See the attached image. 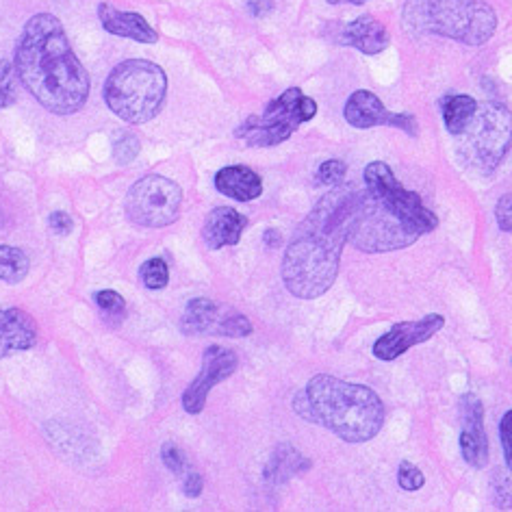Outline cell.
I'll list each match as a JSON object with an SVG mask.
<instances>
[{"mask_svg": "<svg viewBox=\"0 0 512 512\" xmlns=\"http://www.w3.org/2000/svg\"><path fill=\"white\" fill-rule=\"evenodd\" d=\"M363 194L365 189L341 183L304 217L283 259V283L291 296L315 300L335 285L343 246L350 241Z\"/></svg>", "mask_w": 512, "mask_h": 512, "instance_id": "1", "label": "cell"}, {"mask_svg": "<svg viewBox=\"0 0 512 512\" xmlns=\"http://www.w3.org/2000/svg\"><path fill=\"white\" fill-rule=\"evenodd\" d=\"M14 66L24 89L48 113L74 115L89 100L92 81L53 14H35L27 20L16 44Z\"/></svg>", "mask_w": 512, "mask_h": 512, "instance_id": "2", "label": "cell"}, {"mask_svg": "<svg viewBox=\"0 0 512 512\" xmlns=\"http://www.w3.org/2000/svg\"><path fill=\"white\" fill-rule=\"evenodd\" d=\"M293 411L345 443L376 439L384 424V404L376 391L328 374L309 380L306 389L293 398Z\"/></svg>", "mask_w": 512, "mask_h": 512, "instance_id": "3", "label": "cell"}, {"mask_svg": "<svg viewBox=\"0 0 512 512\" xmlns=\"http://www.w3.org/2000/svg\"><path fill=\"white\" fill-rule=\"evenodd\" d=\"M402 27L417 37L439 35L484 46L497 31V14L486 0H406Z\"/></svg>", "mask_w": 512, "mask_h": 512, "instance_id": "4", "label": "cell"}, {"mask_svg": "<svg viewBox=\"0 0 512 512\" xmlns=\"http://www.w3.org/2000/svg\"><path fill=\"white\" fill-rule=\"evenodd\" d=\"M168 96V76L163 68L148 59H126L115 66L102 98L113 115L128 124H146L155 120Z\"/></svg>", "mask_w": 512, "mask_h": 512, "instance_id": "5", "label": "cell"}, {"mask_svg": "<svg viewBox=\"0 0 512 512\" xmlns=\"http://www.w3.org/2000/svg\"><path fill=\"white\" fill-rule=\"evenodd\" d=\"M456 137V157L473 174L491 176L512 148V111L502 102H482Z\"/></svg>", "mask_w": 512, "mask_h": 512, "instance_id": "6", "label": "cell"}, {"mask_svg": "<svg viewBox=\"0 0 512 512\" xmlns=\"http://www.w3.org/2000/svg\"><path fill=\"white\" fill-rule=\"evenodd\" d=\"M317 115V102L302 94L300 87H289L274 98L261 115H250L235 128V137L250 148H272L287 142L304 122Z\"/></svg>", "mask_w": 512, "mask_h": 512, "instance_id": "7", "label": "cell"}, {"mask_svg": "<svg viewBox=\"0 0 512 512\" xmlns=\"http://www.w3.org/2000/svg\"><path fill=\"white\" fill-rule=\"evenodd\" d=\"M419 237L421 233L413 224L384 207L365 189L361 211H358L350 233V243L356 250L367 254L393 252L413 246Z\"/></svg>", "mask_w": 512, "mask_h": 512, "instance_id": "8", "label": "cell"}, {"mask_svg": "<svg viewBox=\"0 0 512 512\" xmlns=\"http://www.w3.org/2000/svg\"><path fill=\"white\" fill-rule=\"evenodd\" d=\"M183 189L161 174H148L128 189L124 213L135 226L165 228L178 220Z\"/></svg>", "mask_w": 512, "mask_h": 512, "instance_id": "9", "label": "cell"}, {"mask_svg": "<svg viewBox=\"0 0 512 512\" xmlns=\"http://www.w3.org/2000/svg\"><path fill=\"white\" fill-rule=\"evenodd\" d=\"M363 178L365 189L371 196L382 202L387 209H391L395 215H400L402 220L413 224L421 235L432 233V230L439 226V217L426 207L419 194L406 189L398 178H395L387 163H369L363 172Z\"/></svg>", "mask_w": 512, "mask_h": 512, "instance_id": "10", "label": "cell"}, {"mask_svg": "<svg viewBox=\"0 0 512 512\" xmlns=\"http://www.w3.org/2000/svg\"><path fill=\"white\" fill-rule=\"evenodd\" d=\"M250 319L237 313L230 306L217 304L209 298H194L189 300L183 317H181V332L187 337H204V335H220V337H250L252 335Z\"/></svg>", "mask_w": 512, "mask_h": 512, "instance_id": "11", "label": "cell"}, {"mask_svg": "<svg viewBox=\"0 0 512 512\" xmlns=\"http://www.w3.org/2000/svg\"><path fill=\"white\" fill-rule=\"evenodd\" d=\"M239 367V356L224 345H209L202 354V369L183 393V408L189 415H200L207 406L209 393L228 380Z\"/></svg>", "mask_w": 512, "mask_h": 512, "instance_id": "12", "label": "cell"}, {"mask_svg": "<svg viewBox=\"0 0 512 512\" xmlns=\"http://www.w3.org/2000/svg\"><path fill=\"white\" fill-rule=\"evenodd\" d=\"M445 326V317L439 313H430L415 322H402L395 324L391 330L374 343V356L380 361H395L402 354H406L415 345L430 341L437 332Z\"/></svg>", "mask_w": 512, "mask_h": 512, "instance_id": "13", "label": "cell"}, {"mask_svg": "<svg viewBox=\"0 0 512 512\" xmlns=\"http://www.w3.org/2000/svg\"><path fill=\"white\" fill-rule=\"evenodd\" d=\"M460 454L473 469H484L489 463V439L484 430V406L478 395L467 393L460 398Z\"/></svg>", "mask_w": 512, "mask_h": 512, "instance_id": "14", "label": "cell"}, {"mask_svg": "<svg viewBox=\"0 0 512 512\" xmlns=\"http://www.w3.org/2000/svg\"><path fill=\"white\" fill-rule=\"evenodd\" d=\"M37 339H40V328L27 311L18 306L0 309V358L35 348Z\"/></svg>", "mask_w": 512, "mask_h": 512, "instance_id": "15", "label": "cell"}, {"mask_svg": "<svg viewBox=\"0 0 512 512\" xmlns=\"http://www.w3.org/2000/svg\"><path fill=\"white\" fill-rule=\"evenodd\" d=\"M98 18L102 29L115 37H124V40H133L139 44H157L159 33L150 27V22L135 11H122L109 3L98 5Z\"/></svg>", "mask_w": 512, "mask_h": 512, "instance_id": "16", "label": "cell"}, {"mask_svg": "<svg viewBox=\"0 0 512 512\" xmlns=\"http://www.w3.org/2000/svg\"><path fill=\"white\" fill-rule=\"evenodd\" d=\"M339 42L343 46H352L356 50H361L363 55H369V57L380 55L382 50H387L391 44L384 24L369 14L358 16L356 20L343 24L339 33Z\"/></svg>", "mask_w": 512, "mask_h": 512, "instance_id": "17", "label": "cell"}, {"mask_svg": "<svg viewBox=\"0 0 512 512\" xmlns=\"http://www.w3.org/2000/svg\"><path fill=\"white\" fill-rule=\"evenodd\" d=\"M248 226V217L237 209L217 207L209 213L202 226V239L211 250H222L226 246H237L243 230Z\"/></svg>", "mask_w": 512, "mask_h": 512, "instance_id": "18", "label": "cell"}, {"mask_svg": "<svg viewBox=\"0 0 512 512\" xmlns=\"http://www.w3.org/2000/svg\"><path fill=\"white\" fill-rule=\"evenodd\" d=\"M391 111L382 105V100L369 92V89H358L354 92L343 107V118L350 126L358 131H367V128L376 126H389Z\"/></svg>", "mask_w": 512, "mask_h": 512, "instance_id": "19", "label": "cell"}, {"mask_svg": "<svg viewBox=\"0 0 512 512\" xmlns=\"http://www.w3.org/2000/svg\"><path fill=\"white\" fill-rule=\"evenodd\" d=\"M215 189L237 202H252L263 194V181L248 165H228L215 174Z\"/></svg>", "mask_w": 512, "mask_h": 512, "instance_id": "20", "label": "cell"}, {"mask_svg": "<svg viewBox=\"0 0 512 512\" xmlns=\"http://www.w3.org/2000/svg\"><path fill=\"white\" fill-rule=\"evenodd\" d=\"M309 469H311V460L304 454H300L293 445L283 443L276 447L270 460H267V465L263 469V478L267 484L280 486Z\"/></svg>", "mask_w": 512, "mask_h": 512, "instance_id": "21", "label": "cell"}, {"mask_svg": "<svg viewBox=\"0 0 512 512\" xmlns=\"http://www.w3.org/2000/svg\"><path fill=\"white\" fill-rule=\"evenodd\" d=\"M443 122L450 135H460L473 120V115L478 111V100L467 94H450L445 96L443 102Z\"/></svg>", "mask_w": 512, "mask_h": 512, "instance_id": "22", "label": "cell"}, {"mask_svg": "<svg viewBox=\"0 0 512 512\" xmlns=\"http://www.w3.org/2000/svg\"><path fill=\"white\" fill-rule=\"evenodd\" d=\"M31 261L24 250L14 246H0V280L7 285H18L29 276Z\"/></svg>", "mask_w": 512, "mask_h": 512, "instance_id": "23", "label": "cell"}, {"mask_svg": "<svg viewBox=\"0 0 512 512\" xmlns=\"http://www.w3.org/2000/svg\"><path fill=\"white\" fill-rule=\"evenodd\" d=\"M491 495L499 510L512 508V469L497 467L491 473Z\"/></svg>", "mask_w": 512, "mask_h": 512, "instance_id": "24", "label": "cell"}, {"mask_svg": "<svg viewBox=\"0 0 512 512\" xmlns=\"http://www.w3.org/2000/svg\"><path fill=\"white\" fill-rule=\"evenodd\" d=\"M94 300H96V306L100 309L102 317H105L107 322L120 324L122 319L126 317V302H124V298L120 296L118 291L102 289V291L96 293Z\"/></svg>", "mask_w": 512, "mask_h": 512, "instance_id": "25", "label": "cell"}, {"mask_svg": "<svg viewBox=\"0 0 512 512\" xmlns=\"http://www.w3.org/2000/svg\"><path fill=\"white\" fill-rule=\"evenodd\" d=\"M18 72L9 59H0V109H9L18 100Z\"/></svg>", "mask_w": 512, "mask_h": 512, "instance_id": "26", "label": "cell"}, {"mask_svg": "<svg viewBox=\"0 0 512 512\" xmlns=\"http://www.w3.org/2000/svg\"><path fill=\"white\" fill-rule=\"evenodd\" d=\"M139 278H142L144 287L150 291L165 289L170 283V267L163 259H148L142 265V270H139Z\"/></svg>", "mask_w": 512, "mask_h": 512, "instance_id": "27", "label": "cell"}, {"mask_svg": "<svg viewBox=\"0 0 512 512\" xmlns=\"http://www.w3.org/2000/svg\"><path fill=\"white\" fill-rule=\"evenodd\" d=\"M161 460H163V465L168 467L178 480H181L191 467H194V465L189 463L187 454L174 441L163 443V447H161Z\"/></svg>", "mask_w": 512, "mask_h": 512, "instance_id": "28", "label": "cell"}, {"mask_svg": "<svg viewBox=\"0 0 512 512\" xmlns=\"http://www.w3.org/2000/svg\"><path fill=\"white\" fill-rule=\"evenodd\" d=\"M345 174H348V165L341 159H328L322 165H319V170L315 174L317 178V185H330V187H337L343 183Z\"/></svg>", "mask_w": 512, "mask_h": 512, "instance_id": "29", "label": "cell"}, {"mask_svg": "<svg viewBox=\"0 0 512 512\" xmlns=\"http://www.w3.org/2000/svg\"><path fill=\"white\" fill-rule=\"evenodd\" d=\"M142 144H139V137L135 133H122L113 144V157L118 163H131L137 159Z\"/></svg>", "mask_w": 512, "mask_h": 512, "instance_id": "30", "label": "cell"}, {"mask_svg": "<svg viewBox=\"0 0 512 512\" xmlns=\"http://www.w3.org/2000/svg\"><path fill=\"white\" fill-rule=\"evenodd\" d=\"M398 484L402 486L404 491H419L424 489L426 484V476L421 473V469L417 465H413L411 460H402L400 469H398Z\"/></svg>", "mask_w": 512, "mask_h": 512, "instance_id": "31", "label": "cell"}, {"mask_svg": "<svg viewBox=\"0 0 512 512\" xmlns=\"http://www.w3.org/2000/svg\"><path fill=\"white\" fill-rule=\"evenodd\" d=\"M495 220H497V226H499V230H502V233L512 235V194H504L502 198L497 200Z\"/></svg>", "mask_w": 512, "mask_h": 512, "instance_id": "32", "label": "cell"}, {"mask_svg": "<svg viewBox=\"0 0 512 512\" xmlns=\"http://www.w3.org/2000/svg\"><path fill=\"white\" fill-rule=\"evenodd\" d=\"M499 439H502L506 467L512 469V411H508L499 421Z\"/></svg>", "mask_w": 512, "mask_h": 512, "instance_id": "33", "label": "cell"}, {"mask_svg": "<svg viewBox=\"0 0 512 512\" xmlns=\"http://www.w3.org/2000/svg\"><path fill=\"white\" fill-rule=\"evenodd\" d=\"M181 489H183V493H185V497H189V499H196V497H200L202 495V489H204V480H202V476L200 473L191 467L185 476L181 478Z\"/></svg>", "mask_w": 512, "mask_h": 512, "instance_id": "34", "label": "cell"}, {"mask_svg": "<svg viewBox=\"0 0 512 512\" xmlns=\"http://www.w3.org/2000/svg\"><path fill=\"white\" fill-rule=\"evenodd\" d=\"M48 226H50V230H53L55 235L63 237V235H70L74 222H72V217L66 211H55V213H50V217H48Z\"/></svg>", "mask_w": 512, "mask_h": 512, "instance_id": "35", "label": "cell"}, {"mask_svg": "<svg viewBox=\"0 0 512 512\" xmlns=\"http://www.w3.org/2000/svg\"><path fill=\"white\" fill-rule=\"evenodd\" d=\"M391 128H400V131L408 133V135H417V120L415 115L411 113H393L391 120H389Z\"/></svg>", "mask_w": 512, "mask_h": 512, "instance_id": "36", "label": "cell"}, {"mask_svg": "<svg viewBox=\"0 0 512 512\" xmlns=\"http://www.w3.org/2000/svg\"><path fill=\"white\" fill-rule=\"evenodd\" d=\"M250 16L254 18H265L274 11V0H248L246 3Z\"/></svg>", "mask_w": 512, "mask_h": 512, "instance_id": "37", "label": "cell"}, {"mask_svg": "<svg viewBox=\"0 0 512 512\" xmlns=\"http://www.w3.org/2000/svg\"><path fill=\"white\" fill-rule=\"evenodd\" d=\"M263 243H265L267 248H280V246H283V235H280L278 230L270 228V230H265V235H263Z\"/></svg>", "mask_w": 512, "mask_h": 512, "instance_id": "38", "label": "cell"}, {"mask_svg": "<svg viewBox=\"0 0 512 512\" xmlns=\"http://www.w3.org/2000/svg\"><path fill=\"white\" fill-rule=\"evenodd\" d=\"M330 5H363V0H328Z\"/></svg>", "mask_w": 512, "mask_h": 512, "instance_id": "39", "label": "cell"}, {"mask_svg": "<svg viewBox=\"0 0 512 512\" xmlns=\"http://www.w3.org/2000/svg\"><path fill=\"white\" fill-rule=\"evenodd\" d=\"M0 226H3V209H0Z\"/></svg>", "mask_w": 512, "mask_h": 512, "instance_id": "40", "label": "cell"}, {"mask_svg": "<svg viewBox=\"0 0 512 512\" xmlns=\"http://www.w3.org/2000/svg\"><path fill=\"white\" fill-rule=\"evenodd\" d=\"M363 3H367V0H363Z\"/></svg>", "mask_w": 512, "mask_h": 512, "instance_id": "41", "label": "cell"}]
</instances>
